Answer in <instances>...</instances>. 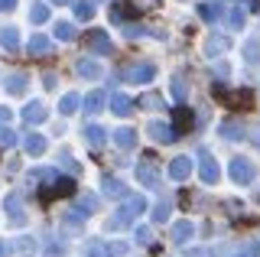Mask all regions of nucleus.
Returning <instances> with one entry per match:
<instances>
[{"label": "nucleus", "mask_w": 260, "mask_h": 257, "mask_svg": "<svg viewBox=\"0 0 260 257\" xmlns=\"http://www.w3.org/2000/svg\"><path fill=\"white\" fill-rule=\"evenodd\" d=\"M257 134H260V131H257ZM254 143H257V147H260V137H254Z\"/></svg>", "instance_id": "obj_48"}, {"label": "nucleus", "mask_w": 260, "mask_h": 257, "mask_svg": "<svg viewBox=\"0 0 260 257\" xmlns=\"http://www.w3.org/2000/svg\"><path fill=\"white\" fill-rule=\"evenodd\" d=\"M0 46H4L7 52H16V46H20V36H16L13 26H0Z\"/></svg>", "instance_id": "obj_18"}, {"label": "nucleus", "mask_w": 260, "mask_h": 257, "mask_svg": "<svg viewBox=\"0 0 260 257\" xmlns=\"http://www.w3.org/2000/svg\"><path fill=\"white\" fill-rule=\"evenodd\" d=\"M43 150H46V137H43V134H29V137H26V153L39 156Z\"/></svg>", "instance_id": "obj_24"}, {"label": "nucleus", "mask_w": 260, "mask_h": 257, "mask_svg": "<svg viewBox=\"0 0 260 257\" xmlns=\"http://www.w3.org/2000/svg\"><path fill=\"white\" fill-rule=\"evenodd\" d=\"M199 13H202V20L215 23L218 17H221V4H215V0H208V4H199Z\"/></svg>", "instance_id": "obj_20"}, {"label": "nucleus", "mask_w": 260, "mask_h": 257, "mask_svg": "<svg viewBox=\"0 0 260 257\" xmlns=\"http://www.w3.org/2000/svg\"><path fill=\"white\" fill-rule=\"evenodd\" d=\"M75 17L78 20H91L94 17V4H91V0H78V4H75Z\"/></svg>", "instance_id": "obj_28"}, {"label": "nucleus", "mask_w": 260, "mask_h": 257, "mask_svg": "<svg viewBox=\"0 0 260 257\" xmlns=\"http://www.w3.org/2000/svg\"><path fill=\"white\" fill-rule=\"evenodd\" d=\"M29 20H32V23H46V20H49V7H46V4H36V7L29 10Z\"/></svg>", "instance_id": "obj_31"}, {"label": "nucleus", "mask_w": 260, "mask_h": 257, "mask_svg": "<svg viewBox=\"0 0 260 257\" xmlns=\"http://www.w3.org/2000/svg\"><path fill=\"white\" fill-rule=\"evenodd\" d=\"M130 7H134V10H153V7L159 4V0H127Z\"/></svg>", "instance_id": "obj_37"}, {"label": "nucleus", "mask_w": 260, "mask_h": 257, "mask_svg": "<svg viewBox=\"0 0 260 257\" xmlns=\"http://www.w3.org/2000/svg\"><path fill=\"white\" fill-rule=\"evenodd\" d=\"M4 208L10 215H7V218H10V224H23L26 221V215H23V202H20V196H7L4 199Z\"/></svg>", "instance_id": "obj_8"}, {"label": "nucleus", "mask_w": 260, "mask_h": 257, "mask_svg": "<svg viewBox=\"0 0 260 257\" xmlns=\"http://www.w3.org/2000/svg\"><path fill=\"white\" fill-rule=\"evenodd\" d=\"M16 7V0H0V10H13Z\"/></svg>", "instance_id": "obj_43"}, {"label": "nucleus", "mask_w": 260, "mask_h": 257, "mask_svg": "<svg viewBox=\"0 0 260 257\" xmlns=\"http://www.w3.org/2000/svg\"><path fill=\"white\" fill-rule=\"evenodd\" d=\"M221 134H224L228 140H238V137H244V127L238 124V120H224V124H221Z\"/></svg>", "instance_id": "obj_27"}, {"label": "nucleus", "mask_w": 260, "mask_h": 257, "mask_svg": "<svg viewBox=\"0 0 260 257\" xmlns=\"http://www.w3.org/2000/svg\"><path fill=\"white\" fill-rule=\"evenodd\" d=\"M111 111H114V114H117V117H127L130 111H134V101H130L127 94L114 91V94H111Z\"/></svg>", "instance_id": "obj_11"}, {"label": "nucleus", "mask_w": 260, "mask_h": 257, "mask_svg": "<svg viewBox=\"0 0 260 257\" xmlns=\"http://www.w3.org/2000/svg\"><path fill=\"white\" fill-rule=\"evenodd\" d=\"M192 124H195V117H192L189 108H182V104L173 108V131H176V137H179V134H189Z\"/></svg>", "instance_id": "obj_7"}, {"label": "nucleus", "mask_w": 260, "mask_h": 257, "mask_svg": "<svg viewBox=\"0 0 260 257\" xmlns=\"http://www.w3.org/2000/svg\"><path fill=\"white\" fill-rule=\"evenodd\" d=\"M137 182H140V186H150V189L159 186V166H156L153 156H143L140 163H137Z\"/></svg>", "instance_id": "obj_2"}, {"label": "nucleus", "mask_w": 260, "mask_h": 257, "mask_svg": "<svg viewBox=\"0 0 260 257\" xmlns=\"http://www.w3.org/2000/svg\"><path fill=\"white\" fill-rule=\"evenodd\" d=\"M169 176H173V179H179V182L189 179V176H192V159H189V156H176L173 163H169Z\"/></svg>", "instance_id": "obj_9"}, {"label": "nucleus", "mask_w": 260, "mask_h": 257, "mask_svg": "<svg viewBox=\"0 0 260 257\" xmlns=\"http://www.w3.org/2000/svg\"><path fill=\"white\" fill-rule=\"evenodd\" d=\"M78 212H81V215H91V212H98V196L85 192V196L78 199Z\"/></svg>", "instance_id": "obj_26"}, {"label": "nucleus", "mask_w": 260, "mask_h": 257, "mask_svg": "<svg viewBox=\"0 0 260 257\" xmlns=\"http://www.w3.org/2000/svg\"><path fill=\"white\" fill-rule=\"evenodd\" d=\"M166 218H169V202L162 199V202L153 208V221H166Z\"/></svg>", "instance_id": "obj_34"}, {"label": "nucleus", "mask_w": 260, "mask_h": 257, "mask_svg": "<svg viewBox=\"0 0 260 257\" xmlns=\"http://www.w3.org/2000/svg\"><path fill=\"white\" fill-rule=\"evenodd\" d=\"M16 251H20V254H32V251H36V241H29V238H20V241H16Z\"/></svg>", "instance_id": "obj_36"}, {"label": "nucleus", "mask_w": 260, "mask_h": 257, "mask_svg": "<svg viewBox=\"0 0 260 257\" xmlns=\"http://www.w3.org/2000/svg\"><path fill=\"white\" fill-rule=\"evenodd\" d=\"M7 91H10V94H23V91H26V75H20V72L7 75Z\"/></svg>", "instance_id": "obj_21"}, {"label": "nucleus", "mask_w": 260, "mask_h": 257, "mask_svg": "<svg viewBox=\"0 0 260 257\" xmlns=\"http://www.w3.org/2000/svg\"><path fill=\"white\" fill-rule=\"evenodd\" d=\"M140 212H146V199H143V196H127L124 208H120V212H117V215H114V218L108 221V228H111V231H120V228H127V224L134 221Z\"/></svg>", "instance_id": "obj_1"}, {"label": "nucleus", "mask_w": 260, "mask_h": 257, "mask_svg": "<svg viewBox=\"0 0 260 257\" xmlns=\"http://www.w3.org/2000/svg\"><path fill=\"white\" fill-rule=\"evenodd\" d=\"M55 36H59L62 43H72V39H75V26H72V23H59V26H55Z\"/></svg>", "instance_id": "obj_29"}, {"label": "nucleus", "mask_w": 260, "mask_h": 257, "mask_svg": "<svg viewBox=\"0 0 260 257\" xmlns=\"http://www.w3.org/2000/svg\"><path fill=\"white\" fill-rule=\"evenodd\" d=\"M153 75H156V66H150V62H143V66H134V69H127V82H150Z\"/></svg>", "instance_id": "obj_10"}, {"label": "nucleus", "mask_w": 260, "mask_h": 257, "mask_svg": "<svg viewBox=\"0 0 260 257\" xmlns=\"http://www.w3.org/2000/svg\"><path fill=\"white\" fill-rule=\"evenodd\" d=\"M75 192V179H69V176H52V186L43 189L39 196H43V202H52L55 196H72Z\"/></svg>", "instance_id": "obj_3"}, {"label": "nucleus", "mask_w": 260, "mask_h": 257, "mask_svg": "<svg viewBox=\"0 0 260 257\" xmlns=\"http://www.w3.org/2000/svg\"><path fill=\"white\" fill-rule=\"evenodd\" d=\"M55 4H72V0H55Z\"/></svg>", "instance_id": "obj_47"}, {"label": "nucleus", "mask_w": 260, "mask_h": 257, "mask_svg": "<svg viewBox=\"0 0 260 257\" xmlns=\"http://www.w3.org/2000/svg\"><path fill=\"white\" fill-rule=\"evenodd\" d=\"M85 46L94 55H111V36L104 33V29H91V33L85 36Z\"/></svg>", "instance_id": "obj_5"}, {"label": "nucleus", "mask_w": 260, "mask_h": 257, "mask_svg": "<svg viewBox=\"0 0 260 257\" xmlns=\"http://www.w3.org/2000/svg\"><path fill=\"white\" fill-rule=\"evenodd\" d=\"M78 104H81V98H78L75 91H69V94H65V98L59 101V111H62V114H75Z\"/></svg>", "instance_id": "obj_25"}, {"label": "nucleus", "mask_w": 260, "mask_h": 257, "mask_svg": "<svg viewBox=\"0 0 260 257\" xmlns=\"http://www.w3.org/2000/svg\"><path fill=\"white\" fill-rule=\"evenodd\" d=\"M192 235H195V224L192 221H176L173 224V241H176V244H185Z\"/></svg>", "instance_id": "obj_16"}, {"label": "nucleus", "mask_w": 260, "mask_h": 257, "mask_svg": "<svg viewBox=\"0 0 260 257\" xmlns=\"http://www.w3.org/2000/svg\"><path fill=\"white\" fill-rule=\"evenodd\" d=\"M150 134H153V140H159V143H173L176 140V131L169 124H159V120L150 124Z\"/></svg>", "instance_id": "obj_13"}, {"label": "nucleus", "mask_w": 260, "mask_h": 257, "mask_svg": "<svg viewBox=\"0 0 260 257\" xmlns=\"http://www.w3.org/2000/svg\"><path fill=\"white\" fill-rule=\"evenodd\" d=\"M199 159H202V182H205V186H211V182H218V176H221V170H218L215 156H211L208 150H199Z\"/></svg>", "instance_id": "obj_6"}, {"label": "nucleus", "mask_w": 260, "mask_h": 257, "mask_svg": "<svg viewBox=\"0 0 260 257\" xmlns=\"http://www.w3.org/2000/svg\"><path fill=\"white\" fill-rule=\"evenodd\" d=\"M4 251H7V244H4V241H0V257H4Z\"/></svg>", "instance_id": "obj_46"}, {"label": "nucleus", "mask_w": 260, "mask_h": 257, "mask_svg": "<svg viewBox=\"0 0 260 257\" xmlns=\"http://www.w3.org/2000/svg\"><path fill=\"white\" fill-rule=\"evenodd\" d=\"M104 254H108V257H120V254H127V244H108Z\"/></svg>", "instance_id": "obj_41"}, {"label": "nucleus", "mask_w": 260, "mask_h": 257, "mask_svg": "<svg viewBox=\"0 0 260 257\" xmlns=\"http://www.w3.org/2000/svg\"><path fill=\"white\" fill-rule=\"evenodd\" d=\"M228 46H231V43H228L224 36H211V39H208V52H211V55H215V52H224Z\"/></svg>", "instance_id": "obj_32"}, {"label": "nucleus", "mask_w": 260, "mask_h": 257, "mask_svg": "<svg viewBox=\"0 0 260 257\" xmlns=\"http://www.w3.org/2000/svg\"><path fill=\"white\" fill-rule=\"evenodd\" d=\"M13 143H16V134L10 127H0V147H13Z\"/></svg>", "instance_id": "obj_35"}, {"label": "nucleus", "mask_w": 260, "mask_h": 257, "mask_svg": "<svg viewBox=\"0 0 260 257\" xmlns=\"http://www.w3.org/2000/svg\"><path fill=\"white\" fill-rule=\"evenodd\" d=\"M101 186H104V196H111V199H124V196H127V186H124L120 179H111V176H104Z\"/></svg>", "instance_id": "obj_17"}, {"label": "nucleus", "mask_w": 260, "mask_h": 257, "mask_svg": "<svg viewBox=\"0 0 260 257\" xmlns=\"http://www.w3.org/2000/svg\"><path fill=\"white\" fill-rule=\"evenodd\" d=\"M254 176H257V170H254V163L250 159H231V179L234 182H241V186H247V182H254Z\"/></svg>", "instance_id": "obj_4"}, {"label": "nucleus", "mask_w": 260, "mask_h": 257, "mask_svg": "<svg viewBox=\"0 0 260 257\" xmlns=\"http://www.w3.org/2000/svg\"><path fill=\"white\" fill-rule=\"evenodd\" d=\"M173 94H176V98H179V101H182V98H185V82H182V78H179V75L173 78Z\"/></svg>", "instance_id": "obj_40"}, {"label": "nucleus", "mask_w": 260, "mask_h": 257, "mask_svg": "<svg viewBox=\"0 0 260 257\" xmlns=\"http://www.w3.org/2000/svg\"><path fill=\"white\" fill-rule=\"evenodd\" d=\"M114 143H117L120 150H134V147H137V131H130V127L114 131Z\"/></svg>", "instance_id": "obj_14"}, {"label": "nucleus", "mask_w": 260, "mask_h": 257, "mask_svg": "<svg viewBox=\"0 0 260 257\" xmlns=\"http://www.w3.org/2000/svg\"><path fill=\"white\" fill-rule=\"evenodd\" d=\"M104 101H108V98H104L101 91H91V94H85V111H88V114H98V111L104 108Z\"/></svg>", "instance_id": "obj_23"}, {"label": "nucleus", "mask_w": 260, "mask_h": 257, "mask_svg": "<svg viewBox=\"0 0 260 257\" xmlns=\"http://www.w3.org/2000/svg\"><path fill=\"white\" fill-rule=\"evenodd\" d=\"M244 20H247V13H244L241 7H234V10L228 13V23H231V29H241V26H244Z\"/></svg>", "instance_id": "obj_30"}, {"label": "nucleus", "mask_w": 260, "mask_h": 257, "mask_svg": "<svg viewBox=\"0 0 260 257\" xmlns=\"http://www.w3.org/2000/svg\"><path fill=\"white\" fill-rule=\"evenodd\" d=\"M137 241H140V244H150V241H153V231L150 228H137Z\"/></svg>", "instance_id": "obj_42"}, {"label": "nucleus", "mask_w": 260, "mask_h": 257, "mask_svg": "<svg viewBox=\"0 0 260 257\" xmlns=\"http://www.w3.org/2000/svg\"><path fill=\"white\" fill-rule=\"evenodd\" d=\"M140 104H143V108H159V104H162V94H156V91H146L143 98H140Z\"/></svg>", "instance_id": "obj_33"}, {"label": "nucleus", "mask_w": 260, "mask_h": 257, "mask_svg": "<svg viewBox=\"0 0 260 257\" xmlns=\"http://www.w3.org/2000/svg\"><path fill=\"white\" fill-rule=\"evenodd\" d=\"M49 49H52L49 36H43V33H32V39H29V52H32V55H49Z\"/></svg>", "instance_id": "obj_19"}, {"label": "nucleus", "mask_w": 260, "mask_h": 257, "mask_svg": "<svg viewBox=\"0 0 260 257\" xmlns=\"http://www.w3.org/2000/svg\"><path fill=\"white\" fill-rule=\"evenodd\" d=\"M85 140H88V147H91V150H101L104 140H108V131L98 127V124H91V127H85Z\"/></svg>", "instance_id": "obj_12"}, {"label": "nucleus", "mask_w": 260, "mask_h": 257, "mask_svg": "<svg viewBox=\"0 0 260 257\" xmlns=\"http://www.w3.org/2000/svg\"><path fill=\"white\" fill-rule=\"evenodd\" d=\"M78 75H81V78H101V66H98V62H91V59H81V62H78Z\"/></svg>", "instance_id": "obj_22"}, {"label": "nucleus", "mask_w": 260, "mask_h": 257, "mask_svg": "<svg viewBox=\"0 0 260 257\" xmlns=\"http://www.w3.org/2000/svg\"><path fill=\"white\" fill-rule=\"evenodd\" d=\"M85 251H88V257H108V254H104V247L98 244V241H88V244H85Z\"/></svg>", "instance_id": "obj_39"}, {"label": "nucleus", "mask_w": 260, "mask_h": 257, "mask_svg": "<svg viewBox=\"0 0 260 257\" xmlns=\"http://www.w3.org/2000/svg\"><path fill=\"white\" fill-rule=\"evenodd\" d=\"M257 52H260V46H257V43H247V46H244V59H247V62H257V59H260Z\"/></svg>", "instance_id": "obj_38"}, {"label": "nucleus", "mask_w": 260, "mask_h": 257, "mask_svg": "<svg viewBox=\"0 0 260 257\" xmlns=\"http://www.w3.org/2000/svg\"><path fill=\"white\" fill-rule=\"evenodd\" d=\"M189 257H218V254H211V251H192Z\"/></svg>", "instance_id": "obj_44"}, {"label": "nucleus", "mask_w": 260, "mask_h": 257, "mask_svg": "<svg viewBox=\"0 0 260 257\" xmlns=\"http://www.w3.org/2000/svg\"><path fill=\"white\" fill-rule=\"evenodd\" d=\"M23 120H26V124H43V120H46V108L39 101L26 104V108H23Z\"/></svg>", "instance_id": "obj_15"}, {"label": "nucleus", "mask_w": 260, "mask_h": 257, "mask_svg": "<svg viewBox=\"0 0 260 257\" xmlns=\"http://www.w3.org/2000/svg\"><path fill=\"white\" fill-rule=\"evenodd\" d=\"M4 120H10V108H0V124H4Z\"/></svg>", "instance_id": "obj_45"}, {"label": "nucleus", "mask_w": 260, "mask_h": 257, "mask_svg": "<svg viewBox=\"0 0 260 257\" xmlns=\"http://www.w3.org/2000/svg\"><path fill=\"white\" fill-rule=\"evenodd\" d=\"M257 202H260V192H257Z\"/></svg>", "instance_id": "obj_49"}]
</instances>
